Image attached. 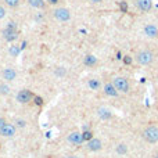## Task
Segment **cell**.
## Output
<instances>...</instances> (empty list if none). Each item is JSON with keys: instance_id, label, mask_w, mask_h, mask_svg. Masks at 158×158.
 Instances as JSON below:
<instances>
[{"instance_id": "cell-1", "label": "cell", "mask_w": 158, "mask_h": 158, "mask_svg": "<svg viewBox=\"0 0 158 158\" xmlns=\"http://www.w3.org/2000/svg\"><path fill=\"white\" fill-rule=\"evenodd\" d=\"M141 136L147 143H157L158 141V128L154 125H150L141 132Z\"/></svg>"}, {"instance_id": "cell-2", "label": "cell", "mask_w": 158, "mask_h": 158, "mask_svg": "<svg viewBox=\"0 0 158 158\" xmlns=\"http://www.w3.org/2000/svg\"><path fill=\"white\" fill-rule=\"evenodd\" d=\"M136 60L140 65H149L154 61V54L150 50H141L136 54Z\"/></svg>"}, {"instance_id": "cell-3", "label": "cell", "mask_w": 158, "mask_h": 158, "mask_svg": "<svg viewBox=\"0 0 158 158\" xmlns=\"http://www.w3.org/2000/svg\"><path fill=\"white\" fill-rule=\"evenodd\" d=\"M114 86L116 87V90L121 93H128L129 89H130V85H129V81L123 76H115L112 79Z\"/></svg>"}, {"instance_id": "cell-4", "label": "cell", "mask_w": 158, "mask_h": 158, "mask_svg": "<svg viewBox=\"0 0 158 158\" xmlns=\"http://www.w3.org/2000/svg\"><path fill=\"white\" fill-rule=\"evenodd\" d=\"M53 15L57 21L60 22H67L71 20V13H69L68 9H64V7H60V9H56L53 11Z\"/></svg>"}, {"instance_id": "cell-5", "label": "cell", "mask_w": 158, "mask_h": 158, "mask_svg": "<svg viewBox=\"0 0 158 158\" xmlns=\"http://www.w3.org/2000/svg\"><path fill=\"white\" fill-rule=\"evenodd\" d=\"M32 97H33V94H32V92L31 90H28V89H22V90H20V92L17 93V101L18 103H21V104H27V103H29L31 100H32Z\"/></svg>"}, {"instance_id": "cell-6", "label": "cell", "mask_w": 158, "mask_h": 158, "mask_svg": "<svg viewBox=\"0 0 158 158\" xmlns=\"http://www.w3.org/2000/svg\"><path fill=\"white\" fill-rule=\"evenodd\" d=\"M68 141L71 144H74V146H81L82 143L85 141L83 139V134L81 133V132H71V133L68 134Z\"/></svg>"}, {"instance_id": "cell-7", "label": "cell", "mask_w": 158, "mask_h": 158, "mask_svg": "<svg viewBox=\"0 0 158 158\" xmlns=\"http://www.w3.org/2000/svg\"><path fill=\"white\" fill-rule=\"evenodd\" d=\"M15 132H17V129H15V126L13 125V123H6L3 128L0 129V136L13 137V136H15Z\"/></svg>"}, {"instance_id": "cell-8", "label": "cell", "mask_w": 158, "mask_h": 158, "mask_svg": "<svg viewBox=\"0 0 158 158\" xmlns=\"http://www.w3.org/2000/svg\"><path fill=\"white\" fill-rule=\"evenodd\" d=\"M143 32H144V35L147 36V38H157L158 36V28L155 27L154 24H147V25H144V28H143Z\"/></svg>"}, {"instance_id": "cell-9", "label": "cell", "mask_w": 158, "mask_h": 158, "mask_svg": "<svg viewBox=\"0 0 158 158\" xmlns=\"http://www.w3.org/2000/svg\"><path fill=\"white\" fill-rule=\"evenodd\" d=\"M2 76H3L4 81L7 82H13L17 78V71L14 68H4L3 72H2Z\"/></svg>"}, {"instance_id": "cell-10", "label": "cell", "mask_w": 158, "mask_h": 158, "mask_svg": "<svg viewBox=\"0 0 158 158\" xmlns=\"http://www.w3.org/2000/svg\"><path fill=\"white\" fill-rule=\"evenodd\" d=\"M103 89H104V94L105 96H110V97H116V96H118V93H119L118 90H116V87L114 86L112 82H108V83H105Z\"/></svg>"}, {"instance_id": "cell-11", "label": "cell", "mask_w": 158, "mask_h": 158, "mask_svg": "<svg viewBox=\"0 0 158 158\" xmlns=\"http://www.w3.org/2000/svg\"><path fill=\"white\" fill-rule=\"evenodd\" d=\"M103 147V143L100 139H96V137H93L92 140L87 141V149L90 150V151H100Z\"/></svg>"}, {"instance_id": "cell-12", "label": "cell", "mask_w": 158, "mask_h": 158, "mask_svg": "<svg viewBox=\"0 0 158 158\" xmlns=\"http://www.w3.org/2000/svg\"><path fill=\"white\" fill-rule=\"evenodd\" d=\"M3 38L6 39L7 42H13V40H15V39L18 38L17 29H9V28H6V29L3 31Z\"/></svg>"}, {"instance_id": "cell-13", "label": "cell", "mask_w": 158, "mask_h": 158, "mask_svg": "<svg viewBox=\"0 0 158 158\" xmlns=\"http://www.w3.org/2000/svg\"><path fill=\"white\" fill-rule=\"evenodd\" d=\"M136 4L141 11H150L152 7V0H136Z\"/></svg>"}, {"instance_id": "cell-14", "label": "cell", "mask_w": 158, "mask_h": 158, "mask_svg": "<svg viewBox=\"0 0 158 158\" xmlns=\"http://www.w3.org/2000/svg\"><path fill=\"white\" fill-rule=\"evenodd\" d=\"M83 64L87 67H93L97 64V58H96L94 56H92V54H89V56L85 57V60H83Z\"/></svg>"}, {"instance_id": "cell-15", "label": "cell", "mask_w": 158, "mask_h": 158, "mask_svg": "<svg viewBox=\"0 0 158 158\" xmlns=\"http://www.w3.org/2000/svg\"><path fill=\"white\" fill-rule=\"evenodd\" d=\"M28 4L35 9H43L45 7V0H28Z\"/></svg>"}, {"instance_id": "cell-16", "label": "cell", "mask_w": 158, "mask_h": 158, "mask_svg": "<svg viewBox=\"0 0 158 158\" xmlns=\"http://www.w3.org/2000/svg\"><path fill=\"white\" fill-rule=\"evenodd\" d=\"M87 85H89V87L92 90H98L100 86H101V85H100V81H98V79H94V78H93V79H89V81H87Z\"/></svg>"}, {"instance_id": "cell-17", "label": "cell", "mask_w": 158, "mask_h": 158, "mask_svg": "<svg viewBox=\"0 0 158 158\" xmlns=\"http://www.w3.org/2000/svg\"><path fill=\"white\" fill-rule=\"evenodd\" d=\"M98 116L100 118H103V119H107V118H111V111L107 110V108H100L98 110Z\"/></svg>"}, {"instance_id": "cell-18", "label": "cell", "mask_w": 158, "mask_h": 158, "mask_svg": "<svg viewBox=\"0 0 158 158\" xmlns=\"http://www.w3.org/2000/svg\"><path fill=\"white\" fill-rule=\"evenodd\" d=\"M20 51H21V49L18 47V46H10V49H9V53L11 54L13 57H17L18 54H20Z\"/></svg>"}, {"instance_id": "cell-19", "label": "cell", "mask_w": 158, "mask_h": 158, "mask_svg": "<svg viewBox=\"0 0 158 158\" xmlns=\"http://www.w3.org/2000/svg\"><path fill=\"white\" fill-rule=\"evenodd\" d=\"M10 93V86L7 83H2L0 85V94H9Z\"/></svg>"}, {"instance_id": "cell-20", "label": "cell", "mask_w": 158, "mask_h": 158, "mask_svg": "<svg viewBox=\"0 0 158 158\" xmlns=\"http://www.w3.org/2000/svg\"><path fill=\"white\" fill-rule=\"evenodd\" d=\"M126 151H128V147H126V144L121 143V144H118V146H116V152H118V154H125Z\"/></svg>"}, {"instance_id": "cell-21", "label": "cell", "mask_w": 158, "mask_h": 158, "mask_svg": "<svg viewBox=\"0 0 158 158\" xmlns=\"http://www.w3.org/2000/svg\"><path fill=\"white\" fill-rule=\"evenodd\" d=\"M6 2V4L9 7H11V9H15V7L20 6V0H4Z\"/></svg>"}, {"instance_id": "cell-22", "label": "cell", "mask_w": 158, "mask_h": 158, "mask_svg": "<svg viewBox=\"0 0 158 158\" xmlns=\"http://www.w3.org/2000/svg\"><path fill=\"white\" fill-rule=\"evenodd\" d=\"M82 134H83L85 141H89V140H92V139H93V133H92L90 130H87V129H85L83 133H82Z\"/></svg>"}, {"instance_id": "cell-23", "label": "cell", "mask_w": 158, "mask_h": 158, "mask_svg": "<svg viewBox=\"0 0 158 158\" xmlns=\"http://www.w3.org/2000/svg\"><path fill=\"white\" fill-rule=\"evenodd\" d=\"M4 17H6V9L0 6V20H2V18H4Z\"/></svg>"}, {"instance_id": "cell-24", "label": "cell", "mask_w": 158, "mask_h": 158, "mask_svg": "<svg viewBox=\"0 0 158 158\" xmlns=\"http://www.w3.org/2000/svg\"><path fill=\"white\" fill-rule=\"evenodd\" d=\"M35 103H36V105H42L43 104L42 97H35Z\"/></svg>"}, {"instance_id": "cell-25", "label": "cell", "mask_w": 158, "mask_h": 158, "mask_svg": "<svg viewBox=\"0 0 158 158\" xmlns=\"http://www.w3.org/2000/svg\"><path fill=\"white\" fill-rule=\"evenodd\" d=\"M123 61H125V64H130L132 63V58L129 56H125V57H123Z\"/></svg>"}, {"instance_id": "cell-26", "label": "cell", "mask_w": 158, "mask_h": 158, "mask_svg": "<svg viewBox=\"0 0 158 158\" xmlns=\"http://www.w3.org/2000/svg\"><path fill=\"white\" fill-rule=\"evenodd\" d=\"M6 119H4V118H2V116H0V129H2V128H3V126L4 125H6Z\"/></svg>"}, {"instance_id": "cell-27", "label": "cell", "mask_w": 158, "mask_h": 158, "mask_svg": "<svg viewBox=\"0 0 158 158\" xmlns=\"http://www.w3.org/2000/svg\"><path fill=\"white\" fill-rule=\"evenodd\" d=\"M90 2H92V3H101L103 0H90Z\"/></svg>"}, {"instance_id": "cell-28", "label": "cell", "mask_w": 158, "mask_h": 158, "mask_svg": "<svg viewBox=\"0 0 158 158\" xmlns=\"http://www.w3.org/2000/svg\"><path fill=\"white\" fill-rule=\"evenodd\" d=\"M65 158H79V157H76V155H68V157H65Z\"/></svg>"}, {"instance_id": "cell-29", "label": "cell", "mask_w": 158, "mask_h": 158, "mask_svg": "<svg viewBox=\"0 0 158 158\" xmlns=\"http://www.w3.org/2000/svg\"><path fill=\"white\" fill-rule=\"evenodd\" d=\"M49 2H50V3H53V4H54V3H57V0H49Z\"/></svg>"}, {"instance_id": "cell-30", "label": "cell", "mask_w": 158, "mask_h": 158, "mask_svg": "<svg viewBox=\"0 0 158 158\" xmlns=\"http://www.w3.org/2000/svg\"><path fill=\"white\" fill-rule=\"evenodd\" d=\"M155 158H158V154H157V157H155Z\"/></svg>"}]
</instances>
